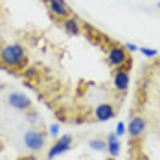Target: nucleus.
<instances>
[{"instance_id":"15","label":"nucleus","mask_w":160,"mask_h":160,"mask_svg":"<svg viewBox=\"0 0 160 160\" xmlns=\"http://www.w3.org/2000/svg\"><path fill=\"white\" fill-rule=\"evenodd\" d=\"M59 131H61V125H59V123H52L48 127V134L53 136V138H57V136H59Z\"/></svg>"},{"instance_id":"10","label":"nucleus","mask_w":160,"mask_h":160,"mask_svg":"<svg viewBox=\"0 0 160 160\" xmlns=\"http://www.w3.org/2000/svg\"><path fill=\"white\" fill-rule=\"evenodd\" d=\"M105 142H107V153H109V157H111V158H116V157L120 155V151H122L120 136H118L116 132H111Z\"/></svg>"},{"instance_id":"2","label":"nucleus","mask_w":160,"mask_h":160,"mask_svg":"<svg viewBox=\"0 0 160 160\" xmlns=\"http://www.w3.org/2000/svg\"><path fill=\"white\" fill-rule=\"evenodd\" d=\"M107 63L111 68H131V57L129 52L125 50V46L122 44H112L109 52H107Z\"/></svg>"},{"instance_id":"9","label":"nucleus","mask_w":160,"mask_h":160,"mask_svg":"<svg viewBox=\"0 0 160 160\" xmlns=\"http://www.w3.org/2000/svg\"><path fill=\"white\" fill-rule=\"evenodd\" d=\"M94 116H96L98 122H109L116 116V111L111 103H99L96 109H94Z\"/></svg>"},{"instance_id":"12","label":"nucleus","mask_w":160,"mask_h":160,"mask_svg":"<svg viewBox=\"0 0 160 160\" xmlns=\"http://www.w3.org/2000/svg\"><path fill=\"white\" fill-rule=\"evenodd\" d=\"M88 147L92 151H96V153H107V142L101 140V138H92L88 142Z\"/></svg>"},{"instance_id":"6","label":"nucleus","mask_w":160,"mask_h":160,"mask_svg":"<svg viewBox=\"0 0 160 160\" xmlns=\"http://www.w3.org/2000/svg\"><path fill=\"white\" fill-rule=\"evenodd\" d=\"M147 129V123H145V118L142 116H132L131 122L127 123V134L131 136V140H138Z\"/></svg>"},{"instance_id":"16","label":"nucleus","mask_w":160,"mask_h":160,"mask_svg":"<svg viewBox=\"0 0 160 160\" xmlns=\"http://www.w3.org/2000/svg\"><path fill=\"white\" fill-rule=\"evenodd\" d=\"M116 134H118V136H123V134H127V123H123V122H118V123H116Z\"/></svg>"},{"instance_id":"17","label":"nucleus","mask_w":160,"mask_h":160,"mask_svg":"<svg viewBox=\"0 0 160 160\" xmlns=\"http://www.w3.org/2000/svg\"><path fill=\"white\" fill-rule=\"evenodd\" d=\"M138 44H134V42H125V50H127L129 53H134V52H138Z\"/></svg>"},{"instance_id":"8","label":"nucleus","mask_w":160,"mask_h":160,"mask_svg":"<svg viewBox=\"0 0 160 160\" xmlns=\"http://www.w3.org/2000/svg\"><path fill=\"white\" fill-rule=\"evenodd\" d=\"M46 4H48V9L53 17L63 18V20L68 18V17H72V11H70L66 0H46Z\"/></svg>"},{"instance_id":"5","label":"nucleus","mask_w":160,"mask_h":160,"mask_svg":"<svg viewBox=\"0 0 160 160\" xmlns=\"http://www.w3.org/2000/svg\"><path fill=\"white\" fill-rule=\"evenodd\" d=\"M131 76H129V68H116L112 74V85L118 92H127Z\"/></svg>"},{"instance_id":"3","label":"nucleus","mask_w":160,"mask_h":160,"mask_svg":"<svg viewBox=\"0 0 160 160\" xmlns=\"http://www.w3.org/2000/svg\"><path fill=\"white\" fill-rule=\"evenodd\" d=\"M72 144H74V136H72V134H63V136H59V138L53 142V145L48 149L46 158L53 160V158H57V157H61V155H64L66 151L72 149Z\"/></svg>"},{"instance_id":"11","label":"nucleus","mask_w":160,"mask_h":160,"mask_svg":"<svg viewBox=\"0 0 160 160\" xmlns=\"http://www.w3.org/2000/svg\"><path fill=\"white\" fill-rule=\"evenodd\" d=\"M63 28H64V32L68 33V35H79L81 33V24H79V20H78L76 17H68V18H64L63 20Z\"/></svg>"},{"instance_id":"13","label":"nucleus","mask_w":160,"mask_h":160,"mask_svg":"<svg viewBox=\"0 0 160 160\" xmlns=\"http://www.w3.org/2000/svg\"><path fill=\"white\" fill-rule=\"evenodd\" d=\"M37 68L35 66H26L24 68V72H22V76H24V79L26 81H30V79H33V78H37Z\"/></svg>"},{"instance_id":"14","label":"nucleus","mask_w":160,"mask_h":160,"mask_svg":"<svg viewBox=\"0 0 160 160\" xmlns=\"http://www.w3.org/2000/svg\"><path fill=\"white\" fill-rule=\"evenodd\" d=\"M138 52H140L142 55H145V57H149V59H153V57H157V55H158V52H157L155 48H147V46H140Z\"/></svg>"},{"instance_id":"4","label":"nucleus","mask_w":160,"mask_h":160,"mask_svg":"<svg viewBox=\"0 0 160 160\" xmlns=\"http://www.w3.org/2000/svg\"><path fill=\"white\" fill-rule=\"evenodd\" d=\"M22 140H24V145L30 151H41L46 145V132L37 131V129H28L24 132V138Z\"/></svg>"},{"instance_id":"1","label":"nucleus","mask_w":160,"mask_h":160,"mask_svg":"<svg viewBox=\"0 0 160 160\" xmlns=\"http://www.w3.org/2000/svg\"><path fill=\"white\" fill-rule=\"evenodd\" d=\"M28 64V53L22 44L8 42L0 46V68L6 70H22Z\"/></svg>"},{"instance_id":"20","label":"nucleus","mask_w":160,"mask_h":160,"mask_svg":"<svg viewBox=\"0 0 160 160\" xmlns=\"http://www.w3.org/2000/svg\"><path fill=\"white\" fill-rule=\"evenodd\" d=\"M157 8H158V9H160V2H158V4H157Z\"/></svg>"},{"instance_id":"19","label":"nucleus","mask_w":160,"mask_h":160,"mask_svg":"<svg viewBox=\"0 0 160 160\" xmlns=\"http://www.w3.org/2000/svg\"><path fill=\"white\" fill-rule=\"evenodd\" d=\"M157 57H158V59H157V64L160 66V55H157Z\"/></svg>"},{"instance_id":"18","label":"nucleus","mask_w":160,"mask_h":160,"mask_svg":"<svg viewBox=\"0 0 160 160\" xmlns=\"http://www.w3.org/2000/svg\"><path fill=\"white\" fill-rule=\"evenodd\" d=\"M26 118H28L32 123H35V122H37V112L32 111V109H30V111H26Z\"/></svg>"},{"instance_id":"7","label":"nucleus","mask_w":160,"mask_h":160,"mask_svg":"<svg viewBox=\"0 0 160 160\" xmlns=\"http://www.w3.org/2000/svg\"><path fill=\"white\" fill-rule=\"evenodd\" d=\"M8 103H9V107H13L17 111H22V112L32 109V99L26 94H22V92H11L8 96Z\"/></svg>"}]
</instances>
